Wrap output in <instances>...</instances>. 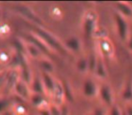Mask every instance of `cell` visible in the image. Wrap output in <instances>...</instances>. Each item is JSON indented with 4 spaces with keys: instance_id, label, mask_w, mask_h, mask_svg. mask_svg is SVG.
I'll list each match as a JSON object with an SVG mask.
<instances>
[{
    "instance_id": "1",
    "label": "cell",
    "mask_w": 132,
    "mask_h": 115,
    "mask_svg": "<svg viewBox=\"0 0 132 115\" xmlns=\"http://www.w3.org/2000/svg\"><path fill=\"white\" fill-rule=\"evenodd\" d=\"M31 31L34 33V34H36L39 38L42 39L53 52L60 53V54H62V55L68 54V51H67V49L65 48L64 43H62V42H61L55 35H53L51 31L44 29V27H40V26L34 25Z\"/></svg>"
},
{
    "instance_id": "2",
    "label": "cell",
    "mask_w": 132,
    "mask_h": 115,
    "mask_svg": "<svg viewBox=\"0 0 132 115\" xmlns=\"http://www.w3.org/2000/svg\"><path fill=\"white\" fill-rule=\"evenodd\" d=\"M14 8L18 14H20L28 21L31 22L34 25L44 27V23L42 21V19L28 5H24V4H16L14 6Z\"/></svg>"
},
{
    "instance_id": "3",
    "label": "cell",
    "mask_w": 132,
    "mask_h": 115,
    "mask_svg": "<svg viewBox=\"0 0 132 115\" xmlns=\"http://www.w3.org/2000/svg\"><path fill=\"white\" fill-rule=\"evenodd\" d=\"M113 20H114L115 27H116L119 38L120 39V40L126 42L129 34H130L127 19L122 15H120V14H118L117 12H115L114 14H113Z\"/></svg>"
},
{
    "instance_id": "4",
    "label": "cell",
    "mask_w": 132,
    "mask_h": 115,
    "mask_svg": "<svg viewBox=\"0 0 132 115\" xmlns=\"http://www.w3.org/2000/svg\"><path fill=\"white\" fill-rule=\"evenodd\" d=\"M20 78H21L20 68H8L6 78H5V86H4V89L2 91L4 93V95L8 96V94H13L14 87Z\"/></svg>"
},
{
    "instance_id": "5",
    "label": "cell",
    "mask_w": 132,
    "mask_h": 115,
    "mask_svg": "<svg viewBox=\"0 0 132 115\" xmlns=\"http://www.w3.org/2000/svg\"><path fill=\"white\" fill-rule=\"evenodd\" d=\"M13 94L17 96L18 98L23 100V101L29 102L30 96L31 94L30 85L25 82V81H23L22 78H20L14 87Z\"/></svg>"
},
{
    "instance_id": "6",
    "label": "cell",
    "mask_w": 132,
    "mask_h": 115,
    "mask_svg": "<svg viewBox=\"0 0 132 115\" xmlns=\"http://www.w3.org/2000/svg\"><path fill=\"white\" fill-rule=\"evenodd\" d=\"M51 103H54L59 106H63L66 99V94H65V86L64 84L60 80L57 79L56 86L54 88V91L51 96Z\"/></svg>"
},
{
    "instance_id": "7",
    "label": "cell",
    "mask_w": 132,
    "mask_h": 115,
    "mask_svg": "<svg viewBox=\"0 0 132 115\" xmlns=\"http://www.w3.org/2000/svg\"><path fill=\"white\" fill-rule=\"evenodd\" d=\"M83 30L86 36H91L95 33L97 25H96V15L94 13L88 12L85 14L83 21Z\"/></svg>"
},
{
    "instance_id": "8",
    "label": "cell",
    "mask_w": 132,
    "mask_h": 115,
    "mask_svg": "<svg viewBox=\"0 0 132 115\" xmlns=\"http://www.w3.org/2000/svg\"><path fill=\"white\" fill-rule=\"evenodd\" d=\"M98 96L104 104L111 107L114 104V96L111 86L107 84H103L99 86Z\"/></svg>"
},
{
    "instance_id": "9",
    "label": "cell",
    "mask_w": 132,
    "mask_h": 115,
    "mask_svg": "<svg viewBox=\"0 0 132 115\" xmlns=\"http://www.w3.org/2000/svg\"><path fill=\"white\" fill-rule=\"evenodd\" d=\"M40 77H42V84H43L46 96H49L51 98V94H52L54 91V88H55L57 79L53 77L52 74H49L42 71H40Z\"/></svg>"
},
{
    "instance_id": "10",
    "label": "cell",
    "mask_w": 132,
    "mask_h": 115,
    "mask_svg": "<svg viewBox=\"0 0 132 115\" xmlns=\"http://www.w3.org/2000/svg\"><path fill=\"white\" fill-rule=\"evenodd\" d=\"M99 86L93 79H85L83 84V94L87 98H94L98 96Z\"/></svg>"
},
{
    "instance_id": "11",
    "label": "cell",
    "mask_w": 132,
    "mask_h": 115,
    "mask_svg": "<svg viewBox=\"0 0 132 115\" xmlns=\"http://www.w3.org/2000/svg\"><path fill=\"white\" fill-rule=\"evenodd\" d=\"M29 103L38 111L42 110L43 108H47L51 103L47 102L46 95L42 94H36V93H31L29 99Z\"/></svg>"
},
{
    "instance_id": "12",
    "label": "cell",
    "mask_w": 132,
    "mask_h": 115,
    "mask_svg": "<svg viewBox=\"0 0 132 115\" xmlns=\"http://www.w3.org/2000/svg\"><path fill=\"white\" fill-rule=\"evenodd\" d=\"M25 51H26V56L28 57V59H34L36 61L39 60L42 57L45 56L35 44L27 40H25Z\"/></svg>"
},
{
    "instance_id": "13",
    "label": "cell",
    "mask_w": 132,
    "mask_h": 115,
    "mask_svg": "<svg viewBox=\"0 0 132 115\" xmlns=\"http://www.w3.org/2000/svg\"><path fill=\"white\" fill-rule=\"evenodd\" d=\"M30 88H31V93L42 94H44V95H46L40 72H39V73H35V72H34V75H33L32 80H31V84H30Z\"/></svg>"
},
{
    "instance_id": "14",
    "label": "cell",
    "mask_w": 132,
    "mask_h": 115,
    "mask_svg": "<svg viewBox=\"0 0 132 115\" xmlns=\"http://www.w3.org/2000/svg\"><path fill=\"white\" fill-rule=\"evenodd\" d=\"M64 46L68 52L77 53L81 50V42L77 36H70L65 40Z\"/></svg>"
},
{
    "instance_id": "15",
    "label": "cell",
    "mask_w": 132,
    "mask_h": 115,
    "mask_svg": "<svg viewBox=\"0 0 132 115\" xmlns=\"http://www.w3.org/2000/svg\"><path fill=\"white\" fill-rule=\"evenodd\" d=\"M115 9H116V12L118 14L125 17L126 19L132 17V6L128 2H116L115 3Z\"/></svg>"
},
{
    "instance_id": "16",
    "label": "cell",
    "mask_w": 132,
    "mask_h": 115,
    "mask_svg": "<svg viewBox=\"0 0 132 115\" xmlns=\"http://www.w3.org/2000/svg\"><path fill=\"white\" fill-rule=\"evenodd\" d=\"M14 52V49L1 48L0 49V66H2L3 68L7 67V68H8L9 65L11 63V60H12Z\"/></svg>"
},
{
    "instance_id": "17",
    "label": "cell",
    "mask_w": 132,
    "mask_h": 115,
    "mask_svg": "<svg viewBox=\"0 0 132 115\" xmlns=\"http://www.w3.org/2000/svg\"><path fill=\"white\" fill-rule=\"evenodd\" d=\"M40 67V71L46 72V73L52 74L55 70V67H54L53 62L49 59L48 56H43L40 58L39 60H37Z\"/></svg>"
},
{
    "instance_id": "18",
    "label": "cell",
    "mask_w": 132,
    "mask_h": 115,
    "mask_svg": "<svg viewBox=\"0 0 132 115\" xmlns=\"http://www.w3.org/2000/svg\"><path fill=\"white\" fill-rule=\"evenodd\" d=\"M94 73L96 76V77L100 79H104L107 77V70H106V67L102 57H98L97 63H96V67Z\"/></svg>"
},
{
    "instance_id": "19",
    "label": "cell",
    "mask_w": 132,
    "mask_h": 115,
    "mask_svg": "<svg viewBox=\"0 0 132 115\" xmlns=\"http://www.w3.org/2000/svg\"><path fill=\"white\" fill-rule=\"evenodd\" d=\"M12 107H14V103H13L12 100L8 96L0 94V114H2Z\"/></svg>"
},
{
    "instance_id": "20",
    "label": "cell",
    "mask_w": 132,
    "mask_h": 115,
    "mask_svg": "<svg viewBox=\"0 0 132 115\" xmlns=\"http://www.w3.org/2000/svg\"><path fill=\"white\" fill-rule=\"evenodd\" d=\"M120 95L123 100L127 102L132 101V80H129L125 84L123 89H122Z\"/></svg>"
},
{
    "instance_id": "21",
    "label": "cell",
    "mask_w": 132,
    "mask_h": 115,
    "mask_svg": "<svg viewBox=\"0 0 132 115\" xmlns=\"http://www.w3.org/2000/svg\"><path fill=\"white\" fill-rule=\"evenodd\" d=\"M100 50L102 51L103 56H111L113 51L111 42H106L105 39H102L100 42Z\"/></svg>"
},
{
    "instance_id": "22",
    "label": "cell",
    "mask_w": 132,
    "mask_h": 115,
    "mask_svg": "<svg viewBox=\"0 0 132 115\" xmlns=\"http://www.w3.org/2000/svg\"><path fill=\"white\" fill-rule=\"evenodd\" d=\"M77 69L80 73H86L89 71V65H88V59L87 57H81L77 61Z\"/></svg>"
},
{
    "instance_id": "23",
    "label": "cell",
    "mask_w": 132,
    "mask_h": 115,
    "mask_svg": "<svg viewBox=\"0 0 132 115\" xmlns=\"http://www.w3.org/2000/svg\"><path fill=\"white\" fill-rule=\"evenodd\" d=\"M12 33V28L7 23H3L2 22L0 23V38L5 39L8 38Z\"/></svg>"
},
{
    "instance_id": "24",
    "label": "cell",
    "mask_w": 132,
    "mask_h": 115,
    "mask_svg": "<svg viewBox=\"0 0 132 115\" xmlns=\"http://www.w3.org/2000/svg\"><path fill=\"white\" fill-rule=\"evenodd\" d=\"M87 59H88L89 72L94 73V69H95V67H96V63H97L98 57L96 56L94 53H91V54H89L88 56H87Z\"/></svg>"
},
{
    "instance_id": "25",
    "label": "cell",
    "mask_w": 132,
    "mask_h": 115,
    "mask_svg": "<svg viewBox=\"0 0 132 115\" xmlns=\"http://www.w3.org/2000/svg\"><path fill=\"white\" fill-rule=\"evenodd\" d=\"M49 111L51 115H62V106H59L51 103L49 105Z\"/></svg>"
},
{
    "instance_id": "26",
    "label": "cell",
    "mask_w": 132,
    "mask_h": 115,
    "mask_svg": "<svg viewBox=\"0 0 132 115\" xmlns=\"http://www.w3.org/2000/svg\"><path fill=\"white\" fill-rule=\"evenodd\" d=\"M109 115H122V112L118 104H113L110 107Z\"/></svg>"
},
{
    "instance_id": "27",
    "label": "cell",
    "mask_w": 132,
    "mask_h": 115,
    "mask_svg": "<svg viewBox=\"0 0 132 115\" xmlns=\"http://www.w3.org/2000/svg\"><path fill=\"white\" fill-rule=\"evenodd\" d=\"M93 115H106V112L103 108L98 107V108H96L95 110L93 112Z\"/></svg>"
},
{
    "instance_id": "28",
    "label": "cell",
    "mask_w": 132,
    "mask_h": 115,
    "mask_svg": "<svg viewBox=\"0 0 132 115\" xmlns=\"http://www.w3.org/2000/svg\"><path fill=\"white\" fill-rule=\"evenodd\" d=\"M126 44H127V48L129 51H132V33H130L128 38L127 42H126Z\"/></svg>"
},
{
    "instance_id": "29",
    "label": "cell",
    "mask_w": 132,
    "mask_h": 115,
    "mask_svg": "<svg viewBox=\"0 0 132 115\" xmlns=\"http://www.w3.org/2000/svg\"><path fill=\"white\" fill-rule=\"evenodd\" d=\"M0 115H17V113H16L15 110H14V107H12V108L8 109V110L5 111V112H3Z\"/></svg>"
},
{
    "instance_id": "30",
    "label": "cell",
    "mask_w": 132,
    "mask_h": 115,
    "mask_svg": "<svg viewBox=\"0 0 132 115\" xmlns=\"http://www.w3.org/2000/svg\"><path fill=\"white\" fill-rule=\"evenodd\" d=\"M125 114L126 115H132V103H129V104L126 105Z\"/></svg>"
},
{
    "instance_id": "31",
    "label": "cell",
    "mask_w": 132,
    "mask_h": 115,
    "mask_svg": "<svg viewBox=\"0 0 132 115\" xmlns=\"http://www.w3.org/2000/svg\"><path fill=\"white\" fill-rule=\"evenodd\" d=\"M39 113H40V115H51L49 111V106L47 108H43L42 110H39Z\"/></svg>"
},
{
    "instance_id": "32",
    "label": "cell",
    "mask_w": 132,
    "mask_h": 115,
    "mask_svg": "<svg viewBox=\"0 0 132 115\" xmlns=\"http://www.w3.org/2000/svg\"><path fill=\"white\" fill-rule=\"evenodd\" d=\"M2 23V11H1V7H0V23Z\"/></svg>"
},
{
    "instance_id": "33",
    "label": "cell",
    "mask_w": 132,
    "mask_h": 115,
    "mask_svg": "<svg viewBox=\"0 0 132 115\" xmlns=\"http://www.w3.org/2000/svg\"><path fill=\"white\" fill-rule=\"evenodd\" d=\"M5 68H3V67H2V66H0V71H2V70L5 69Z\"/></svg>"
},
{
    "instance_id": "34",
    "label": "cell",
    "mask_w": 132,
    "mask_h": 115,
    "mask_svg": "<svg viewBox=\"0 0 132 115\" xmlns=\"http://www.w3.org/2000/svg\"><path fill=\"white\" fill-rule=\"evenodd\" d=\"M86 115H93V112H90V113H88V114H86Z\"/></svg>"
}]
</instances>
